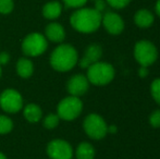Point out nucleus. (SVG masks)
Returning <instances> with one entry per match:
<instances>
[{
  "label": "nucleus",
  "mask_w": 160,
  "mask_h": 159,
  "mask_svg": "<svg viewBox=\"0 0 160 159\" xmlns=\"http://www.w3.org/2000/svg\"><path fill=\"white\" fill-rule=\"evenodd\" d=\"M150 95L152 99L160 105V77L154 80V82L150 84Z\"/></svg>",
  "instance_id": "obj_21"
},
{
  "label": "nucleus",
  "mask_w": 160,
  "mask_h": 159,
  "mask_svg": "<svg viewBox=\"0 0 160 159\" xmlns=\"http://www.w3.org/2000/svg\"><path fill=\"white\" fill-rule=\"evenodd\" d=\"M101 24L111 35H119L124 30V21L116 12H106L101 17Z\"/></svg>",
  "instance_id": "obj_11"
},
{
  "label": "nucleus",
  "mask_w": 160,
  "mask_h": 159,
  "mask_svg": "<svg viewBox=\"0 0 160 159\" xmlns=\"http://www.w3.org/2000/svg\"><path fill=\"white\" fill-rule=\"evenodd\" d=\"M10 61V55L6 51H1L0 52V66L3 67V66H7Z\"/></svg>",
  "instance_id": "obj_26"
},
{
  "label": "nucleus",
  "mask_w": 160,
  "mask_h": 159,
  "mask_svg": "<svg viewBox=\"0 0 160 159\" xmlns=\"http://www.w3.org/2000/svg\"><path fill=\"white\" fill-rule=\"evenodd\" d=\"M117 130H118V129H117L116 125H110V127L108 125V133L114 134V133L117 132Z\"/></svg>",
  "instance_id": "obj_28"
},
{
  "label": "nucleus",
  "mask_w": 160,
  "mask_h": 159,
  "mask_svg": "<svg viewBox=\"0 0 160 159\" xmlns=\"http://www.w3.org/2000/svg\"><path fill=\"white\" fill-rule=\"evenodd\" d=\"M156 12H157V14L160 17V0H158L157 3H156Z\"/></svg>",
  "instance_id": "obj_29"
},
{
  "label": "nucleus",
  "mask_w": 160,
  "mask_h": 159,
  "mask_svg": "<svg viewBox=\"0 0 160 159\" xmlns=\"http://www.w3.org/2000/svg\"><path fill=\"white\" fill-rule=\"evenodd\" d=\"M64 3V6L67 8H73V9H78L83 8L86 4L87 0H62Z\"/></svg>",
  "instance_id": "obj_23"
},
{
  "label": "nucleus",
  "mask_w": 160,
  "mask_h": 159,
  "mask_svg": "<svg viewBox=\"0 0 160 159\" xmlns=\"http://www.w3.org/2000/svg\"><path fill=\"white\" fill-rule=\"evenodd\" d=\"M0 159H8V158H7V156L2 152H0Z\"/></svg>",
  "instance_id": "obj_30"
},
{
  "label": "nucleus",
  "mask_w": 160,
  "mask_h": 159,
  "mask_svg": "<svg viewBox=\"0 0 160 159\" xmlns=\"http://www.w3.org/2000/svg\"><path fill=\"white\" fill-rule=\"evenodd\" d=\"M83 129L92 140H101L108 134V124L98 113H89L83 121Z\"/></svg>",
  "instance_id": "obj_6"
},
{
  "label": "nucleus",
  "mask_w": 160,
  "mask_h": 159,
  "mask_svg": "<svg viewBox=\"0 0 160 159\" xmlns=\"http://www.w3.org/2000/svg\"><path fill=\"white\" fill-rule=\"evenodd\" d=\"M149 124L155 129L160 127V109H157L149 116Z\"/></svg>",
  "instance_id": "obj_24"
},
{
  "label": "nucleus",
  "mask_w": 160,
  "mask_h": 159,
  "mask_svg": "<svg viewBox=\"0 0 160 159\" xmlns=\"http://www.w3.org/2000/svg\"><path fill=\"white\" fill-rule=\"evenodd\" d=\"M17 74L22 79H30L34 74V63L28 57L20 58L15 64Z\"/></svg>",
  "instance_id": "obj_14"
},
{
  "label": "nucleus",
  "mask_w": 160,
  "mask_h": 159,
  "mask_svg": "<svg viewBox=\"0 0 160 159\" xmlns=\"http://www.w3.org/2000/svg\"><path fill=\"white\" fill-rule=\"evenodd\" d=\"M60 120L61 119L57 113H48L42 118V125L47 130H53L59 125Z\"/></svg>",
  "instance_id": "obj_19"
},
{
  "label": "nucleus",
  "mask_w": 160,
  "mask_h": 159,
  "mask_svg": "<svg viewBox=\"0 0 160 159\" xmlns=\"http://www.w3.org/2000/svg\"><path fill=\"white\" fill-rule=\"evenodd\" d=\"M45 37L48 42L61 44L65 39V30L60 23L51 22L45 28Z\"/></svg>",
  "instance_id": "obj_13"
},
{
  "label": "nucleus",
  "mask_w": 160,
  "mask_h": 159,
  "mask_svg": "<svg viewBox=\"0 0 160 159\" xmlns=\"http://www.w3.org/2000/svg\"><path fill=\"white\" fill-rule=\"evenodd\" d=\"M138 75L141 77H146L148 75V67H143L141 66L138 70Z\"/></svg>",
  "instance_id": "obj_27"
},
{
  "label": "nucleus",
  "mask_w": 160,
  "mask_h": 159,
  "mask_svg": "<svg viewBox=\"0 0 160 159\" xmlns=\"http://www.w3.org/2000/svg\"><path fill=\"white\" fill-rule=\"evenodd\" d=\"M107 4L113 9H123L131 2V0H106Z\"/></svg>",
  "instance_id": "obj_25"
},
{
  "label": "nucleus",
  "mask_w": 160,
  "mask_h": 159,
  "mask_svg": "<svg viewBox=\"0 0 160 159\" xmlns=\"http://www.w3.org/2000/svg\"><path fill=\"white\" fill-rule=\"evenodd\" d=\"M83 111V102L80 97L69 95L59 102L57 106V115L61 120L73 121L78 119Z\"/></svg>",
  "instance_id": "obj_5"
},
{
  "label": "nucleus",
  "mask_w": 160,
  "mask_h": 159,
  "mask_svg": "<svg viewBox=\"0 0 160 159\" xmlns=\"http://www.w3.org/2000/svg\"><path fill=\"white\" fill-rule=\"evenodd\" d=\"M101 13L94 8H78L72 13L70 23L76 32L91 34L100 27Z\"/></svg>",
  "instance_id": "obj_1"
},
{
  "label": "nucleus",
  "mask_w": 160,
  "mask_h": 159,
  "mask_svg": "<svg viewBox=\"0 0 160 159\" xmlns=\"http://www.w3.org/2000/svg\"><path fill=\"white\" fill-rule=\"evenodd\" d=\"M21 48L25 57H39L48 48V40L42 33H30L22 40Z\"/></svg>",
  "instance_id": "obj_4"
},
{
  "label": "nucleus",
  "mask_w": 160,
  "mask_h": 159,
  "mask_svg": "<svg viewBox=\"0 0 160 159\" xmlns=\"http://www.w3.org/2000/svg\"><path fill=\"white\" fill-rule=\"evenodd\" d=\"M42 15L47 20H53L58 19L61 15L62 12V4L59 1H49L42 7Z\"/></svg>",
  "instance_id": "obj_17"
},
{
  "label": "nucleus",
  "mask_w": 160,
  "mask_h": 159,
  "mask_svg": "<svg viewBox=\"0 0 160 159\" xmlns=\"http://www.w3.org/2000/svg\"><path fill=\"white\" fill-rule=\"evenodd\" d=\"M133 55L137 62L143 67H149L158 59L157 47L149 40H139L135 44Z\"/></svg>",
  "instance_id": "obj_7"
},
{
  "label": "nucleus",
  "mask_w": 160,
  "mask_h": 159,
  "mask_svg": "<svg viewBox=\"0 0 160 159\" xmlns=\"http://www.w3.org/2000/svg\"><path fill=\"white\" fill-rule=\"evenodd\" d=\"M47 155L50 159H72L74 156L73 147L68 141L55 138L47 145Z\"/></svg>",
  "instance_id": "obj_9"
},
{
  "label": "nucleus",
  "mask_w": 160,
  "mask_h": 159,
  "mask_svg": "<svg viewBox=\"0 0 160 159\" xmlns=\"http://www.w3.org/2000/svg\"><path fill=\"white\" fill-rule=\"evenodd\" d=\"M13 121L6 115H0V135H6L13 130Z\"/></svg>",
  "instance_id": "obj_20"
},
{
  "label": "nucleus",
  "mask_w": 160,
  "mask_h": 159,
  "mask_svg": "<svg viewBox=\"0 0 160 159\" xmlns=\"http://www.w3.org/2000/svg\"><path fill=\"white\" fill-rule=\"evenodd\" d=\"M74 155L76 159H95V147L88 142H82L74 151Z\"/></svg>",
  "instance_id": "obj_18"
},
{
  "label": "nucleus",
  "mask_w": 160,
  "mask_h": 159,
  "mask_svg": "<svg viewBox=\"0 0 160 159\" xmlns=\"http://www.w3.org/2000/svg\"><path fill=\"white\" fill-rule=\"evenodd\" d=\"M23 117L28 122L36 123L42 119V110L37 104H28L23 107Z\"/></svg>",
  "instance_id": "obj_15"
},
{
  "label": "nucleus",
  "mask_w": 160,
  "mask_h": 159,
  "mask_svg": "<svg viewBox=\"0 0 160 159\" xmlns=\"http://www.w3.org/2000/svg\"><path fill=\"white\" fill-rule=\"evenodd\" d=\"M88 79L86 75L83 74H74L68 80L67 82V91L69 95L75 96V97H81L85 95L89 88Z\"/></svg>",
  "instance_id": "obj_10"
},
{
  "label": "nucleus",
  "mask_w": 160,
  "mask_h": 159,
  "mask_svg": "<svg viewBox=\"0 0 160 159\" xmlns=\"http://www.w3.org/2000/svg\"><path fill=\"white\" fill-rule=\"evenodd\" d=\"M49 63L58 72H69L78 63V50L70 44H60L50 53Z\"/></svg>",
  "instance_id": "obj_2"
},
{
  "label": "nucleus",
  "mask_w": 160,
  "mask_h": 159,
  "mask_svg": "<svg viewBox=\"0 0 160 159\" xmlns=\"http://www.w3.org/2000/svg\"><path fill=\"white\" fill-rule=\"evenodd\" d=\"M1 75H2V67L0 66V77H1Z\"/></svg>",
  "instance_id": "obj_31"
},
{
  "label": "nucleus",
  "mask_w": 160,
  "mask_h": 159,
  "mask_svg": "<svg viewBox=\"0 0 160 159\" xmlns=\"http://www.w3.org/2000/svg\"><path fill=\"white\" fill-rule=\"evenodd\" d=\"M155 21L154 14L147 9H141L134 15V23L141 28H148Z\"/></svg>",
  "instance_id": "obj_16"
},
{
  "label": "nucleus",
  "mask_w": 160,
  "mask_h": 159,
  "mask_svg": "<svg viewBox=\"0 0 160 159\" xmlns=\"http://www.w3.org/2000/svg\"><path fill=\"white\" fill-rule=\"evenodd\" d=\"M24 107L23 96L14 88H6L0 94V108L8 113H17Z\"/></svg>",
  "instance_id": "obj_8"
},
{
  "label": "nucleus",
  "mask_w": 160,
  "mask_h": 159,
  "mask_svg": "<svg viewBox=\"0 0 160 159\" xmlns=\"http://www.w3.org/2000/svg\"><path fill=\"white\" fill-rule=\"evenodd\" d=\"M86 70L88 82L95 86H105L110 84L116 75V71L112 64L103 61H98L92 64Z\"/></svg>",
  "instance_id": "obj_3"
},
{
  "label": "nucleus",
  "mask_w": 160,
  "mask_h": 159,
  "mask_svg": "<svg viewBox=\"0 0 160 159\" xmlns=\"http://www.w3.org/2000/svg\"><path fill=\"white\" fill-rule=\"evenodd\" d=\"M102 56V48L98 44H91L85 49V52L81 59H78V64L82 69H87L92 64L100 61Z\"/></svg>",
  "instance_id": "obj_12"
},
{
  "label": "nucleus",
  "mask_w": 160,
  "mask_h": 159,
  "mask_svg": "<svg viewBox=\"0 0 160 159\" xmlns=\"http://www.w3.org/2000/svg\"><path fill=\"white\" fill-rule=\"evenodd\" d=\"M14 8L13 0H0V13L1 14H9L12 12Z\"/></svg>",
  "instance_id": "obj_22"
},
{
  "label": "nucleus",
  "mask_w": 160,
  "mask_h": 159,
  "mask_svg": "<svg viewBox=\"0 0 160 159\" xmlns=\"http://www.w3.org/2000/svg\"><path fill=\"white\" fill-rule=\"evenodd\" d=\"M94 1V3H95V2H98V1H101V0H93Z\"/></svg>",
  "instance_id": "obj_32"
}]
</instances>
